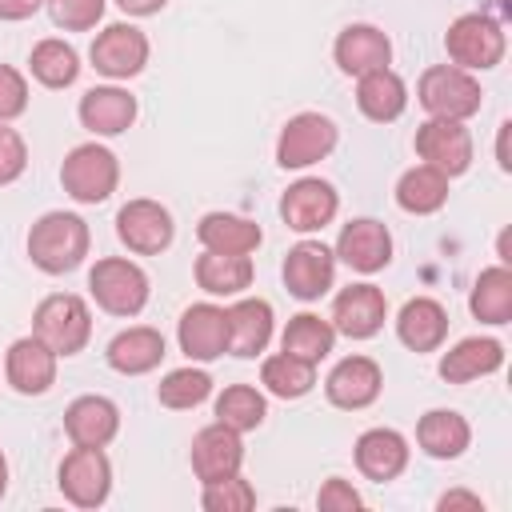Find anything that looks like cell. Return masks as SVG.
Listing matches in <instances>:
<instances>
[{
	"mask_svg": "<svg viewBox=\"0 0 512 512\" xmlns=\"http://www.w3.org/2000/svg\"><path fill=\"white\" fill-rule=\"evenodd\" d=\"M28 256L48 276L80 268L88 256V224L76 212H44L28 232Z\"/></svg>",
	"mask_w": 512,
	"mask_h": 512,
	"instance_id": "obj_1",
	"label": "cell"
},
{
	"mask_svg": "<svg viewBox=\"0 0 512 512\" xmlns=\"http://www.w3.org/2000/svg\"><path fill=\"white\" fill-rule=\"evenodd\" d=\"M32 336H40L56 356H76L92 336V312L72 292H52L36 304Z\"/></svg>",
	"mask_w": 512,
	"mask_h": 512,
	"instance_id": "obj_2",
	"label": "cell"
},
{
	"mask_svg": "<svg viewBox=\"0 0 512 512\" xmlns=\"http://www.w3.org/2000/svg\"><path fill=\"white\" fill-rule=\"evenodd\" d=\"M504 28L484 16V12H468V16H456L452 28L444 32V48H448V60L464 72H484V68H496L504 60Z\"/></svg>",
	"mask_w": 512,
	"mask_h": 512,
	"instance_id": "obj_3",
	"label": "cell"
},
{
	"mask_svg": "<svg viewBox=\"0 0 512 512\" xmlns=\"http://www.w3.org/2000/svg\"><path fill=\"white\" fill-rule=\"evenodd\" d=\"M88 292H92V300L104 312H112V316H136L148 304V276H144L140 264H132L124 256H104L88 272Z\"/></svg>",
	"mask_w": 512,
	"mask_h": 512,
	"instance_id": "obj_4",
	"label": "cell"
},
{
	"mask_svg": "<svg viewBox=\"0 0 512 512\" xmlns=\"http://www.w3.org/2000/svg\"><path fill=\"white\" fill-rule=\"evenodd\" d=\"M420 104L428 116H440V120H468L480 112V84L472 80V72L456 68V64H436L420 76V88H416Z\"/></svg>",
	"mask_w": 512,
	"mask_h": 512,
	"instance_id": "obj_5",
	"label": "cell"
},
{
	"mask_svg": "<svg viewBox=\"0 0 512 512\" xmlns=\"http://www.w3.org/2000/svg\"><path fill=\"white\" fill-rule=\"evenodd\" d=\"M120 164L104 144H76L60 164V184L80 204H100L116 192Z\"/></svg>",
	"mask_w": 512,
	"mask_h": 512,
	"instance_id": "obj_6",
	"label": "cell"
},
{
	"mask_svg": "<svg viewBox=\"0 0 512 512\" xmlns=\"http://www.w3.org/2000/svg\"><path fill=\"white\" fill-rule=\"evenodd\" d=\"M336 124L320 112H296L276 140V164L280 168H308L316 160H324L336 148Z\"/></svg>",
	"mask_w": 512,
	"mask_h": 512,
	"instance_id": "obj_7",
	"label": "cell"
},
{
	"mask_svg": "<svg viewBox=\"0 0 512 512\" xmlns=\"http://www.w3.org/2000/svg\"><path fill=\"white\" fill-rule=\"evenodd\" d=\"M60 492L76 508H100L112 492V464L104 448H72L60 464Z\"/></svg>",
	"mask_w": 512,
	"mask_h": 512,
	"instance_id": "obj_8",
	"label": "cell"
},
{
	"mask_svg": "<svg viewBox=\"0 0 512 512\" xmlns=\"http://www.w3.org/2000/svg\"><path fill=\"white\" fill-rule=\"evenodd\" d=\"M416 156L424 164L440 168L448 180L468 172V164H472V136H468L464 120H440V116L424 120L416 128Z\"/></svg>",
	"mask_w": 512,
	"mask_h": 512,
	"instance_id": "obj_9",
	"label": "cell"
},
{
	"mask_svg": "<svg viewBox=\"0 0 512 512\" xmlns=\"http://www.w3.org/2000/svg\"><path fill=\"white\" fill-rule=\"evenodd\" d=\"M92 68L112 76V80H128L148 64V36L132 24H108L96 40H92Z\"/></svg>",
	"mask_w": 512,
	"mask_h": 512,
	"instance_id": "obj_10",
	"label": "cell"
},
{
	"mask_svg": "<svg viewBox=\"0 0 512 512\" xmlns=\"http://www.w3.org/2000/svg\"><path fill=\"white\" fill-rule=\"evenodd\" d=\"M172 216L164 204L156 200H128L120 212H116V236L140 252V256H152V252H164L172 244Z\"/></svg>",
	"mask_w": 512,
	"mask_h": 512,
	"instance_id": "obj_11",
	"label": "cell"
},
{
	"mask_svg": "<svg viewBox=\"0 0 512 512\" xmlns=\"http://www.w3.org/2000/svg\"><path fill=\"white\" fill-rule=\"evenodd\" d=\"M240 464H244V444L236 428L216 420L192 436V472L200 476V484L228 480L240 472Z\"/></svg>",
	"mask_w": 512,
	"mask_h": 512,
	"instance_id": "obj_12",
	"label": "cell"
},
{
	"mask_svg": "<svg viewBox=\"0 0 512 512\" xmlns=\"http://www.w3.org/2000/svg\"><path fill=\"white\" fill-rule=\"evenodd\" d=\"M336 280V256L320 240H300L284 256V284L296 300H320Z\"/></svg>",
	"mask_w": 512,
	"mask_h": 512,
	"instance_id": "obj_13",
	"label": "cell"
},
{
	"mask_svg": "<svg viewBox=\"0 0 512 512\" xmlns=\"http://www.w3.org/2000/svg\"><path fill=\"white\" fill-rule=\"evenodd\" d=\"M384 316H388V300H384V292L376 284H348L332 300V328L352 336V340L376 336Z\"/></svg>",
	"mask_w": 512,
	"mask_h": 512,
	"instance_id": "obj_14",
	"label": "cell"
},
{
	"mask_svg": "<svg viewBox=\"0 0 512 512\" xmlns=\"http://www.w3.org/2000/svg\"><path fill=\"white\" fill-rule=\"evenodd\" d=\"M336 208H340L336 188H332L328 180H316V176L296 180V184L284 192V200H280V216H284V224L296 228V232H320V228L336 216Z\"/></svg>",
	"mask_w": 512,
	"mask_h": 512,
	"instance_id": "obj_15",
	"label": "cell"
},
{
	"mask_svg": "<svg viewBox=\"0 0 512 512\" xmlns=\"http://www.w3.org/2000/svg\"><path fill=\"white\" fill-rule=\"evenodd\" d=\"M4 376L20 396H40L56 384V352L40 336H24L8 348Z\"/></svg>",
	"mask_w": 512,
	"mask_h": 512,
	"instance_id": "obj_16",
	"label": "cell"
},
{
	"mask_svg": "<svg viewBox=\"0 0 512 512\" xmlns=\"http://www.w3.org/2000/svg\"><path fill=\"white\" fill-rule=\"evenodd\" d=\"M336 256L356 272H380L392 260V232L380 220H348L336 240Z\"/></svg>",
	"mask_w": 512,
	"mask_h": 512,
	"instance_id": "obj_17",
	"label": "cell"
},
{
	"mask_svg": "<svg viewBox=\"0 0 512 512\" xmlns=\"http://www.w3.org/2000/svg\"><path fill=\"white\" fill-rule=\"evenodd\" d=\"M380 384H384V376H380V364L372 356H348L328 372L324 392L336 408L352 412V408H368L380 396Z\"/></svg>",
	"mask_w": 512,
	"mask_h": 512,
	"instance_id": "obj_18",
	"label": "cell"
},
{
	"mask_svg": "<svg viewBox=\"0 0 512 512\" xmlns=\"http://www.w3.org/2000/svg\"><path fill=\"white\" fill-rule=\"evenodd\" d=\"M64 432L80 448H104L120 432V408L108 396H76L64 412Z\"/></svg>",
	"mask_w": 512,
	"mask_h": 512,
	"instance_id": "obj_19",
	"label": "cell"
},
{
	"mask_svg": "<svg viewBox=\"0 0 512 512\" xmlns=\"http://www.w3.org/2000/svg\"><path fill=\"white\" fill-rule=\"evenodd\" d=\"M332 56H336L340 72L364 76V72L388 68V60H392V40H388L376 24H348V28L336 36Z\"/></svg>",
	"mask_w": 512,
	"mask_h": 512,
	"instance_id": "obj_20",
	"label": "cell"
},
{
	"mask_svg": "<svg viewBox=\"0 0 512 512\" xmlns=\"http://www.w3.org/2000/svg\"><path fill=\"white\" fill-rule=\"evenodd\" d=\"M180 352L188 360H216L228 352V316L216 304H192L180 316Z\"/></svg>",
	"mask_w": 512,
	"mask_h": 512,
	"instance_id": "obj_21",
	"label": "cell"
},
{
	"mask_svg": "<svg viewBox=\"0 0 512 512\" xmlns=\"http://www.w3.org/2000/svg\"><path fill=\"white\" fill-rule=\"evenodd\" d=\"M132 120H136V96L116 84L88 88L80 96V124L96 136H120L132 128Z\"/></svg>",
	"mask_w": 512,
	"mask_h": 512,
	"instance_id": "obj_22",
	"label": "cell"
},
{
	"mask_svg": "<svg viewBox=\"0 0 512 512\" xmlns=\"http://www.w3.org/2000/svg\"><path fill=\"white\" fill-rule=\"evenodd\" d=\"M408 464V440L396 432V428H368L360 440H356V468L384 484V480H396Z\"/></svg>",
	"mask_w": 512,
	"mask_h": 512,
	"instance_id": "obj_23",
	"label": "cell"
},
{
	"mask_svg": "<svg viewBox=\"0 0 512 512\" xmlns=\"http://www.w3.org/2000/svg\"><path fill=\"white\" fill-rule=\"evenodd\" d=\"M500 364H504V344L500 340H492V336H468V340H460L456 348H448L440 356V376L448 384H468V380L492 376Z\"/></svg>",
	"mask_w": 512,
	"mask_h": 512,
	"instance_id": "obj_24",
	"label": "cell"
},
{
	"mask_svg": "<svg viewBox=\"0 0 512 512\" xmlns=\"http://www.w3.org/2000/svg\"><path fill=\"white\" fill-rule=\"evenodd\" d=\"M228 316V352L232 356H260L272 340V304L268 300H236L224 308Z\"/></svg>",
	"mask_w": 512,
	"mask_h": 512,
	"instance_id": "obj_25",
	"label": "cell"
},
{
	"mask_svg": "<svg viewBox=\"0 0 512 512\" xmlns=\"http://www.w3.org/2000/svg\"><path fill=\"white\" fill-rule=\"evenodd\" d=\"M396 336L400 344H408L412 352H432L444 344L448 336V312L432 300V296H416L400 308L396 316Z\"/></svg>",
	"mask_w": 512,
	"mask_h": 512,
	"instance_id": "obj_26",
	"label": "cell"
},
{
	"mask_svg": "<svg viewBox=\"0 0 512 512\" xmlns=\"http://www.w3.org/2000/svg\"><path fill=\"white\" fill-rule=\"evenodd\" d=\"M468 440H472V428H468V420H464L460 412H452V408H432V412H424L420 424H416V444H420L432 460H456V456L468 448Z\"/></svg>",
	"mask_w": 512,
	"mask_h": 512,
	"instance_id": "obj_27",
	"label": "cell"
},
{
	"mask_svg": "<svg viewBox=\"0 0 512 512\" xmlns=\"http://www.w3.org/2000/svg\"><path fill=\"white\" fill-rule=\"evenodd\" d=\"M164 360V336L148 324H136L128 332H120L112 344H108V364L120 372V376H144L152 372L156 364Z\"/></svg>",
	"mask_w": 512,
	"mask_h": 512,
	"instance_id": "obj_28",
	"label": "cell"
},
{
	"mask_svg": "<svg viewBox=\"0 0 512 512\" xmlns=\"http://www.w3.org/2000/svg\"><path fill=\"white\" fill-rule=\"evenodd\" d=\"M356 104L368 120L376 124H388L396 120L404 108H408V88L404 80L392 72V68H376V72H364L360 84H356Z\"/></svg>",
	"mask_w": 512,
	"mask_h": 512,
	"instance_id": "obj_29",
	"label": "cell"
},
{
	"mask_svg": "<svg viewBox=\"0 0 512 512\" xmlns=\"http://www.w3.org/2000/svg\"><path fill=\"white\" fill-rule=\"evenodd\" d=\"M196 236H200V244L208 252H240V256L256 252L260 240H264L260 224H252V220H244L236 212H208L196 224Z\"/></svg>",
	"mask_w": 512,
	"mask_h": 512,
	"instance_id": "obj_30",
	"label": "cell"
},
{
	"mask_svg": "<svg viewBox=\"0 0 512 512\" xmlns=\"http://www.w3.org/2000/svg\"><path fill=\"white\" fill-rule=\"evenodd\" d=\"M196 284L208 296H240L252 284V260L240 252H208L196 260Z\"/></svg>",
	"mask_w": 512,
	"mask_h": 512,
	"instance_id": "obj_31",
	"label": "cell"
},
{
	"mask_svg": "<svg viewBox=\"0 0 512 512\" xmlns=\"http://www.w3.org/2000/svg\"><path fill=\"white\" fill-rule=\"evenodd\" d=\"M448 200V176L432 164H416L400 176L396 184V204L412 216H428V212H440Z\"/></svg>",
	"mask_w": 512,
	"mask_h": 512,
	"instance_id": "obj_32",
	"label": "cell"
},
{
	"mask_svg": "<svg viewBox=\"0 0 512 512\" xmlns=\"http://www.w3.org/2000/svg\"><path fill=\"white\" fill-rule=\"evenodd\" d=\"M332 344H336V328H332V320H324L316 312L292 316L288 328H284V336H280V352L300 356L308 364H320L332 352Z\"/></svg>",
	"mask_w": 512,
	"mask_h": 512,
	"instance_id": "obj_33",
	"label": "cell"
},
{
	"mask_svg": "<svg viewBox=\"0 0 512 512\" xmlns=\"http://www.w3.org/2000/svg\"><path fill=\"white\" fill-rule=\"evenodd\" d=\"M468 308L484 324H508L512 320V272H508V264L484 268L476 276V288H472Z\"/></svg>",
	"mask_w": 512,
	"mask_h": 512,
	"instance_id": "obj_34",
	"label": "cell"
},
{
	"mask_svg": "<svg viewBox=\"0 0 512 512\" xmlns=\"http://www.w3.org/2000/svg\"><path fill=\"white\" fill-rule=\"evenodd\" d=\"M260 384L280 400H300L316 384V364H308L300 356H288V352H276L260 364Z\"/></svg>",
	"mask_w": 512,
	"mask_h": 512,
	"instance_id": "obj_35",
	"label": "cell"
},
{
	"mask_svg": "<svg viewBox=\"0 0 512 512\" xmlns=\"http://www.w3.org/2000/svg\"><path fill=\"white\" fill-rule=\"evenodd\" d=\"M28 68L44 88H68L80 76V56L64 40H40L28 56Z\"/></svg>",
	"mask_w": 512,
	"mask_h": 512,
	"instance_id": "obj_36",
	"label": "cell"
},
{
	"mask_svg": "<svg viewBox=\"0 0 512 512\" xmlns=\"http://www.w3.org/2000/svg\"><path fill=\"white\" fill-rule=\"evenodd\" d=\"M264 416H268V404H264V396L252 384H232V388H224L216 396V420L228 424V428H236V432L260 428Z\"/></svg>",
	"mask_w": 512,
	"mask_h": 512,
	"instance_id": "obj_37",
	"label": "cell"
},
{
	"mask_svg": "<svg viewBox=\"0 0 512 512\" xmlns=\"http://www.w3.org/2000/svg\"><path fill=\"white\" fill-rule=\"evenodd\" d=\"M208 392H212V376H208L204 368H172V372L160 380V388H156L160 404H164V408H176V412L204 404Z\"/></svg>",
	"mask_w": 512,
	"mask_h": 512,
	"instance_id": "obj_38",
	"label": "cell"
},
{
	"mask_svg": "<svg viewBox=\"0 0 512 512\" xmlns=\"http://www.w3.org/2000/svg\"><path fill=\"white\" fill-rule=\"evenodd\" d=\"M200 504H204L208 512H248V508L256 504V492H252V484L236 472V476H228V480L204 484Z\"/></svg>",
	"mask_w": 512,
	"mask_h": 512,
	"instance_id": "obj_39",
	"label": "cell"
},
{
	"mask_svg": "<svg viewBox=\"0 0 512 512\" xmlns=\"http://www.w3.org/2000/svg\"><path fill=\"white\" fill-rule=\"evenodd\" d=\"M52 20L68 32H84V28H96V20L104 16V0H44Z\"/></svg>",
	"mask_w": 512,
	"mask_h": 512,
	"instance_id": "obj_40",
	"label": "cell"
},
{
	"mask_svg": "<svg viewBox=\"0 0 512 512\" xmlns=\"http://www.w3.org/2000/svg\"><path fill=\"white\" fill-rule=\"evenodd\" d=\"M24 168H28V148H24V136L0 120V184H12V180L24 172Z\"/></svg>",
	"mask_w": 512,
	"mask_h": 512,
	"instance_id": "obj_41",
	"label": "cell"
},
{
	"mask_svg": "<svg viewBox=\"0 0 512 512\" xmlns=\"http://www.w3.org/2000/svg\"><path fill=\"white\" fill-rule=\"evenodd\" d=\"M28 108V84L16 68L0 64V120H16Z\"/></svg>",
	"mask_w": 512,
	"mask_h": 512,
	"instance_id": "obj_42",
	"label": "cell"
},
{
	"mask_svg": "<svg viewBox=\"0 0 512 512\" xmlns=\"http://www.w3.org/2000/svg\"><path fill=\"white\" fill-rule=\"evenodd\" d=\"M316 504H320L324 512H352V508H360V492H356L348 480L332 476V480H324V488H320Z\"/></svg>",
	"mask_w": 512,
	"mask_h": 512,
	"instance_id": "obj_43",
	"label": "cell"
},
{
	"mask_svg": "<svg viewBox=\"0 0 512 512\" xmlns=\"http://www.w3.org/2000/svg\"><path fill=\"white\" fill-rule=\"evenodd\" d=\"M44 0H0V20H28Z\"/></svg>",
	"mask_w": 512,
	"mask_h": 512,
	"instance_id": "obj_44",
	"label": "cell"
},
{
	"mask_svg": "<svg viewBox=\"0 0 512 512\" xmlns=\"http://www.w3.org/2000/svg\"><path fill=\"white\" fill-rule=\"evenodd\" d=\"M128 16H152V12H160L168 0H116Z\"/></svg>",
	"mask_w": 512,
	"mask_h": 512,
	"instance_id": "obj_45",
	"label": "cell"
},
{
	"mask_svg": "<svg viewBox=\"0 0 512 512\" xmlns=\"http://www.w3.org/2000/svg\"><path fill=\"white\" fill-rule=\"evenodd\" d=\"M440 508H484V504H480V496H472V492H444V496H440Z\"/></svg>",
	"mask_w": 512,
	"mask_h": 512,
	"instance_id": "obj_46",
	"label": "cell"
},
{
	"mask_svg": "<svg viewBox=\"0 0 512 512\" xmlns=\"http://www.w3.org/2000/svg\"><path fill=\"white\" fill-rule=\"evenodd\" d=\"M508 132H512V124H500V144H496V160H500V168H504V172L512 168V160H508Z\"/></svg>",
	"mask_w": 512,
	"mask_h": 512,
	"instance_id": "obj_47",
	"label": "cell"
},
{
	"mask_svg": "<svg viewBox=\"0 0 512 512\" xmlns=\"http://www.w3.org/2000/svg\"><path fill=\"white\" fill-rule=\"evenodd\" d=\"M8 492V460H4V452H0V496Z\"/></svg>",
	"mask_w": 512,
	"mask_h": 512,
	"instance_id": "obj_48",
	"label": "cell"
}]
</instances>
